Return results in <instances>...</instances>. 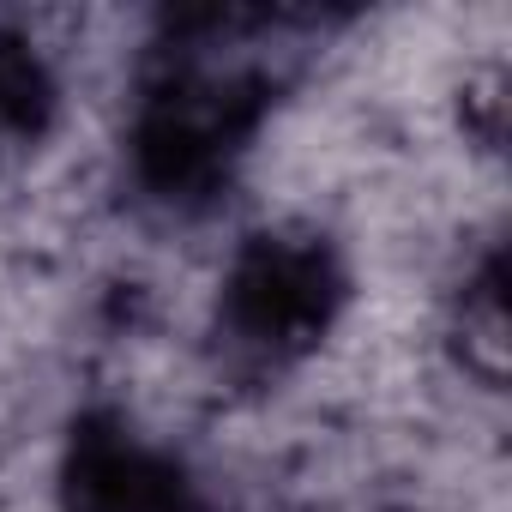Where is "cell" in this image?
I'll use <instances>...</instances> for the list:
<instances>
[{"mask_svg": "<svg viewBox=\"0 0 512 512\" xmlns=\"http://www.w3.org/2000/svg\"><path fill=\"white\" fill-rule=\"evenodd\" d=\"M356 308V272L332 229L314 217H272L241 229L217 266L205 326L217 368L235 380H284L320 368Z\"/></svg>", "mask_w": 512, "mask_h": 512, "instance_id": "1", "label": "cell"}]
</instances>
